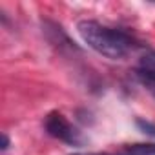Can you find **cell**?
I'll use <instances>...</instances> for the list:
<instances>
[{
	"instance_id": "2",
	"label": "cell",
	"mask_w": 155,
	"mask_h": 155,
	"mask_svg": "<svg viewBox=\"0 0 155 155\" xmlns=\"http://www.w3.org/2000/svg\"><path fill=\"white\" fill-rule=\"evenodd\" d=\"M44 128H46V131H48L51 137H55V139H58V140H62V142H66V144L81 146V144L84 142L82 137H81V131H77V130L71 126V122H69L62 113H58V111H51V113L46 117Z\"/></svg>"
},
{
	"instance_id": "5",
	"label": "cell",
	"mask_w": 155,
	"mask_h": 155,
	"mask_svg": "<svg viewBox=\"0 0 155 155\" xmlns=\"http://www.w3.org/2000/svg\"><path fill=\"white\" fill-rule=\"evenodd\" d=\"M137 126H139V130H140L142 133H146V135H150V137L155 139V124H153V122L139 119V120H137Z\"/></svg>"
},
{
	"instance_id": "1",
	"label": "cell",
	"mask_w": 155,
	"mask_h": 155,
	"mask_svg": "<svg viewBox=\"0 0 155 155\" xmlns=\"http://www.w3.org/2000/svg\"><path fill=\"white\" fill-rule=\"evenodd\" d=\"M77 31L88 48L111 60L126 57L133 48V40L128 33L102 26L95 20H81L77 24Z\"/></svg>"
},
{
	"instance_id": "4",
	"label": "cell",
	"mask_w": 155,
	"mask_h": 155,
	"mask_svg": "<svg viewBox=\"0 0 155 155\" xmlns=\"http://www.w3.org/2000/svg\"><path fill=\"white\" fill-rule=\"evenodd\" d=\"M122 155H155V144H131L126 146V150L122 151Z\"/></svg>"
},
{
	"instance_id": "6",
	"label": "cell",
	"mask_w": 155,
	"mask_h": 155,
	"mask_svg": "<svg viewBox=\"0 0 155 155\" xmlns=\"http://www.w3.org/2000/svg\"><path fill=\"white\" fill-rule=\"evenodd\" d=\"M8 146H9V139H8V135L4 133V135H2V151H6Z\"/></svg>"
},
{
	"instance_id": "3",
	"label": "cell",
	"mask_w": 155,
	"mask_h": 155,
	"mask_svg": "<svg viewBox=\"0 0 155 155\" xmlns=\"http://www.w3.org/2000/svg\"><path fill=\"white\" fill-rule=\"evenodd\" d=\"M137 77L142 86L155 97V53H148L140 58L137 68Z\"/></svg>"
},
{
	"instance_id": "7",
	"label": "cell",
	"mask_w": 155,
	"mask_h": 155,
	"mask_svg": "<svg viewBox=\"0 0 155 155\" xmlns=\"http://www.w3.org/2000/svg\"><path fill=\"white\" fill-rule=\"evenodd\" d=\"M77 155H111V153H77Z\"/></svg>"
}]
</instances>
